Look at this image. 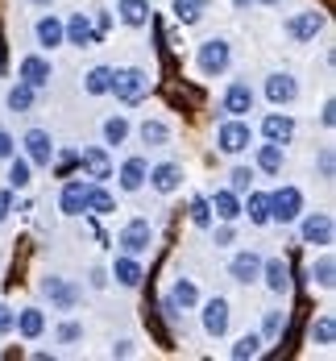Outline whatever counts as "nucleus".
Wrapping results in <instances>:
<instances>
[{"instance_id":"obj_1","label":"nucleus","mask_w":336,"mask_h":361,"mask_svg":"<svg viewBox=\"0 0 336 361\" xmlns=\"http://www.w3.org/2000/svg\"><path fill=\"white\" fill-rule=\"evenodd\" d=\"M108 96H116V104H125V109L142 104L149 96V71L146 67H120V71H112Z\"/></svg>"},{"instance_id":"obj_2","label":"nucleus","mask_w":336,"mask_h":361,"mask_svg":"<svg viewBox=\"0 0 336 361\" xmlns=\"http://www.w3.org/2000/svg\"><path fill=\"white\" fill-rule=\"evenodd\" d=\"M195 67L199 75H208V79H216L232 67V46H228V37H208V42H199L195 46Z\"/></svg>"},{"instance_id":"obj_3","label":"nucleus","mask_w":336,"mask_h":361,"mask_svg":"<svg viewBox=\"0 0 336 361\" xmlns=\"http://www.w3.org/2000/svg\"><path fill=\"white\" fill-rule=\"evenodd\" d=\"M249 145H254V129H249V121H241V116L220 121V129H216V149H220V154L237 158V154H245Z\"/></svg>"},{"instance_id":"obj_4","label":"nucleus","mask_w":336,"mask_h":361,"mask_svg":"<svg viewBox=\"0 0 336 361\" xmlns=\"http://www.w3.org/2000/svg\"><path fill=\"white\" fill-rule=\"evenodd\" d=\"M42 295H46V303H50L54 312H75L79 299H83V290L75 287L71 279H63V274H46V279H42Z\"/></svg>"},{"instance_id":"obj_5","label":"nucleus","mask_w":336,"mask_h":361,"mask_svg":"<svg viewBox=\"0 0 336 361\" xmlns=\"http://www.w3.org/2000/svg\"><path fill=\"white\" fill-rule=\"evenodd\" d=\"M303 216V191L299 187H278V191H270V220L274 224H295Z\"/></svg>"},{"instance_id":"obj_6","label":"nucleus","mask_w":336,"mask_h":361,"mask_svg":"<svg viewBox=\"0 0 336 361\" xmlns=\"http://www.w3.org/2000/svg\"><path fill=\"white\" fill-rule=\"evenodd\" d=\"M116 245H120V253H133V257H142V253L154 245V224H149L146 216H133L120 233H116Z\"/></svg>"},{"instance_id":"obj_7","label":"nucleus","mask_w":336,"mask_h":361,"mask_svg":"<svg viewBox=\"0 0 336 361\" xmlns=\"http://www.w3.org/2000/svg\"><path fill=\"white\" fill-rule=\"evenodd\" d=\"M254 104H258V92L249 87V79H232L220 96L224 116H245V112H254Z\"/></svg>"},{"instance_id":"obj_8","label":"nucleus","mask_w":336,"mask_h":361,"mask_svg":"<svg viewBox=\"0 0 336 361\" xmlns=\"http://www.w3.org/2000/svg\"><path fill=\"white\" fill-rule=\"evenodd\" d=\"M324 25H328V17L324 13H316V8H307V13H295L287 25H282V34L291 37V42H316V37L324 34Z\"/></svg>"},{"instance_id":"obj_9","label":"nucleus","mask_w":336,"mask_h":361,"mask_svg":"<svg viewBox=\"0 0 336 361\" xmlns=\"http://www.w3.org/2000/svg\"><path fill=\"white\" fill-rule=\"evenodd\" d=\"M266 100L274 104V109H287V104H295L299 100V79L291 71H274V75H266Z\"/></svg>"},{"instance_id":"obj_10","label":"nucleus","mask_w":336,"mask_h":361,"mask_svg":"<svg viewBox=\"0 0 336 361\" xmlns=\"http://www.w3.org/2000/svg\"><path fill=\"white\" fill-rule=\"evenodd\" d=\"M299 237H303V245H332V216L328 212H307V216H299Z\"/></svg>"},{"instance_id":"obj_11","label":"nucleus","mask_w":336,"mask_h":361,"mask_svg":"<svg viewBox=\"0 0 336 361\" xmlns=\"http://www.w3.org/2000/svg\"><path fill=\"white\" fill-rule=\"evenodd\" d=\"M228 320H232V312H228V299H220V295H212V299L199 307V324H204V332H208L212 341H220L224 332H228Z\"/></svg>"},{"instance_id":"obj_12","label":"nucleus","mask_w":336,"mask_h":361,"mask_svg":"<svg viewBox=\"0 0 336 361\" xmlns=\"http://www.w3.org/2000/svg\"><path fill=\"white\" fill-rule=\"evenodd\" d=\"M17 79L30 83L34 92H42V87H50V79H54V63L42 59V54H25V59L17 63Z\"/></svg>"},{"instance_id":"obj_13","label":"nucleus","mask_w":336,"mask_h":361,"mask_svg":"<svg viewBox=\"0 0 336 361\" xmlns=\"http://www.w3.org/2000/svg\"><path fill=\"white\" fill-rule=\"evenodd\" d=\"M261 283L270 295H291V262L287 257H261Z\"/></svg>"},{"instance_id":"obj_14","label":"nucleus","mask_w":336,"mask_h":361,"mask_svg":"<svg viewBox=\"0 0 336 361\" xmlns=\"http://www.w3.org/2000/svg\"><path fill=\"white\" fill-rule=\"evenodd\" d=\"M79 166H83V179H92V183L112 179V154L104 149V145H87V149H79Z\"/></svg>"},{"instance_id":"obj_15","label":"nucleus","mask_w":336,"mask_h":361,"mask_svg":"<svg viewBox=\"0 0 336 361\" xmlns=\"http://www.w3.org/2000/svg\"><path fill=\"white\" fill-rule=\"evenodd\" d=\"M21 149H25L30 166H50V162H54V137H50L46 129H30V133L21 137Z\"/></svg>"},{"instance_id":"obj_16","label":"nucleus","mask_w":336,"mask_h":361,"mask_svg":"<svg viewBox=\"0 0 336 361\" xmlns=\"http://www.w3.org/2000/svg\"><path fill=\"white\" fill-rule=\"evenodd\" d=\"M258 274H261V253L258 250L232 253V262H228V279H232V283L249 287V283H258Z\"/></svg>"},{"instance_id":"obj_17","label":"nucleus","mask_w":336,"mask_h":361,"mask_svg":"<svg viewBox=\"0 0 336 361\" xmlns=\"http://www.w3.org/2000/svg\"><path fill=\"white\" fill-rule=\"evenodd\" d=\"M58 212L63 216H83L87 212V179H67L58 191Z\"/></svg>"},{"instance_id":"obj_18","label":"nucleus","mask_w":336,"mask_h":361,"mask_svg":"<svg viewBox=\"0 0 336 361\" xmlns=\"http://www.w3.org/2000/svg\"><path fill=\"white\" fill-rule=\"evenodd\" d=\"M261 137L266 142H278V145H291V137H295V116L291 112H266L261 116Z\"/></svg>"},{"instance_id":"obj_19","label":"nucleus","mask_w":336,"mask_h":361,"mask_svg":"<svg viewBox=\"0 0 336 361\" xmlns=\"http://www.w3.org/2000/svg\"><path fill=\"white\" fill-rule=\"evenodd\" d=\"M63 37H67V46H100V37L92 30V17L87 13H71L67 21H63Z\"/></svg>"},{"instance_id":"obj_20","label":"nucleus","mask_w":336,"mask_h":361,"mask_svg":"<svg viewBox=\"0 0 336 361\" xmlns=\"http://www.w3.org/2000/svg\"><path fill=\"white\" fill-rule=\"evenodd\" d=\"M241 216H249V224H258V228L274 224V220H270V191L249 187V191L241 195Z\"/></svg>"},{"instance_id":"obj_21","label":"nucleus","mask_w":336,"mask_h":361,"mask_svg":"<svg viewBox=\"0 0 336 361\" xmlns=\"http://www.w3.org/2000/svg\"><path fill=\"white\" fill-rule=\"evenodd\" d=\"M146 183L158 191V195H175L179 183H183V166H179V162H158V166H149Z\"/></svg>"},{"instance_id":"obj_22","label":"nucleus","mask_w":336,"mask_h":361,"mask_svg":"<svg viewBox=\"0 0 336 361\" xmlns=\"http://www.w3.org/2000/svg\"><path fill=\"white\" fill-rule=\"evenodd\" d=\"M116 179H120V191H125V195L142 191L146 179H149V162H146V158H125V162H120V171H116Z\"/></svg>"},{"instance_id":"obj_23","label":"nucleus","mask_w":336,"mask_h":361,"mask_svg":"<svg viewBox=\"0 0 336 361\" xmlns=\"http://www.w3.org/2000/svg\"><path fill=\"white\" fill-rule=\"evenodd\" d=\"M208 208H212V220H241V195L232 187H220L216 195H208Z\"/></svg>"},{"instance_id":"obj_24","label":"nucleus","mask_w":336,"mask_h":361,"mask_svg":"<svg viewBox=\"0 0 336 361\" xmlns=\"http://www.w3.org/2000/svg\"><path fill=\"white\" fill-rule=\"evenodd\" d=\"M13 332H17L21 341H37V336L46 332V312H42V307H21V312L13 316Z\"/></svg>"},{"instance_id":"obj_25","label":"nucleus","mask_w":336,"mask_h":361,"mask_svg":"<svg viewBox=\"0 0 336 361\" xmlns=\"http://www.w3.org/2000/svg\"><path fill=\"white\" fill-rule=\"evenodd\" d=\"M34 37H37V46H46V50L67 46V37H63V17H54V13L37 17V21H34Z\"/></svg>"},{"instance_id":"obj_26","label":"nucleus","mask_w":336,"mask_h":361,"mask_svg":"<svg viewBox=\"0 0 336 361\" xmlns=\"http://www.w3.org/2000/svg\"><path fill=\"white\" fill-rule=\"evenodd\" d=\"M108 279H116L120 287H142V279H146V274H142V262H137L133 253H116Z\"/></svg>"},{"instance_id":"obj_27","label":"nucleus","mask_w":336,"mask_h":361,"mask_svg":"<svg viewBox=\"0 0 336 361\" xmlns=\"http://www.w3.org/2000/svg\"><path fill=\"white\" fill-rule=\"evenodd\" d=\"M149 0H116V17H120V25H129V30H146L149 25Z\"/></svg>"},{"instance_id":"obj_28","label":"nucleus","mask_w":336,"mask_h":361,"mask_svg":"<svg viewBox=\"0 0 336 361\" xmlns=\"http://www.w3.org/2000/svg\"><path fill=\"white\" fill-rule=\"evenodd\" d=\"M254 162H258V171H261V175H282V166H287V145H278V142L258 145Z\"/></svg>"},{"instance_id":"obj_29","label":"nucleus","mask_w":336,"mask_h":361,"mask_svg":"<svg viewBox=\"0 0 336 361\" xmlns=\"http://www.w3.org/2000/svg\"><path fill=\"white\" fill-rule=\"evenodd\" d=\"M87 212H92V216H112V212H116V195H112L104 183L87 179Z\"/></svg>"},{"instance_id":"obj_30","label":"nucleus","mask_w":336,"mask_h":361,"mask_svg":"<svg viewBox=\"0 0 336 361\" xmlns=\"http://www.w3.org/2000/svg\"><path fill=\"white\" fill-rule=\"evenodd\" d=\"M30 183H34L30 158H25V154H13V158H8V191H30Z\"/></svg>"},{"instance_id":"obj_31","label":"nucleus","mask_w":336,"mask_h":361,"mask_svg":"<svg viewBox=\"0 0 336 361\" xmlns=\"http://www.w3.org/2000/svg\"><path fill=\"white\" fill-rule=\"evenodd\" d=\"M137 137H142V145L158 149V145L170 142V125H166V121H158V116H146V121L137 125Z\"/></svg>"},{"instance_id":"obj_32","label":"nucleus","mask_w":336,"mask_h":361,"mask_svg":"<svg viewBox=\"0 0 336 361\" xmlns=\"http://www.w3.org/2000/svg\"><path fill=\"white\" fill-rule=\"evenodd\" d=\"M307 279H311V287H324V290H332V283H336V257H332V253H320V257L311 262V270H307Z\"/></svg>"},{"instance_id":"obj_33","label":"nucleus","mask_w":336,"mask_h":361,"mask_svg":"<svg viewBox=\"0 0 336 361\" xmlns=\"http://www.w3.org/2000/svg\"><path fill=\"white\" fill-rule=\"evenodd\" d=\"M100 133H104V145H125L129 142V133H133V125H129V116H108L104 125H100Z\"/></svg>"},{"instance_id":"obj_34","label":"nucleus","mask_w":336,"mask_h":361,"mask_svg":"<svg viewBox=\"0 0 336 361\" xmlns=\"http://www.w3.org/2000/svg\"><path fill=\"white\" fill-rule=\"evenodd\" d=\"M108 87H112V67H104V63L83 75V92L87 96H108Z\"/></svg>"},{"instance_id":"obj_35","label":"nucleus","mask_w":336,"mask_h":361,"mask_svg":"<svg viewBox=\"0 0 336 361\" xmlns=\"http://www.w3.org/2000/svg\"><path fill=\"white\" fill-rule=\"evenodd\" d=\"M34 100H37V92L30 87V83H21V79H17V83L8 87V96H4V104H8L13 112H30L34 109Z\"/></svg>"},{"instance_id":"obj_36","label":"nucleus","mask_w":336,"mask_h":361,"mask_svg":"<svg viewBox=\"0 0 336 361\" xmlns=\"http://www.w3.org/2000/svg\"><path fill=\"white\" fill-rule=\"evenodd\" d=\"M170 13H175V21H179V25H199V21H204V13H208V4H199V0H175V4H170Z\"/></svg>"},{"instance_id":"obj_37","label":"nucleus","mask_w":336,"mask_h":361,"mask_svg":"<svg viewBox=\"0 0 336 361\" xmlns=\"http://www.w3.org/2000/svg\"><path fill=\"white\" fill-rule=\"evenodd\" d=\"M170 299H175L183 312H191V307H199V287H195L191 279H175V287H170Z\"/></svg>"},{"instance_id":"obj_38","label":"nucleus","mask_w":336,"mask_h":361,"mask_svg":"<svg viewBox=\"0 0 336 361\" xmlns=\"http://www.w3.org/2000/svg\"><path fill=\"white\" fill-rule=\"evenodd\" d=\"M261 345H266V341H261L258 332H245V336H237V345H232V349H228V357H232V361L258 357V353H261Z\"/></svg>"},{"instance_id":"obj_39","label":"nucleus","mask_w":336,"mask_h":361,"mask_svg":"<svg viewBox=\"0 0 336 361\" xmlns=\"http://www.w3.org/2000/svg\"><path fill=\"white\" fill-rule=\"evenodd\" d=\"M311 345H336V316L311 320Z\"/></svg>"},{"instance_id":"obj_40","label":"nucleus","mask_w":336,"mask_h":361,"mask_svg":"<svg viewBox=\"0 0 336 361\" xmlns=\"http://www.w3.org/2000/svg\"><path fill=\"white\" fill-rule=\"evenodd\" d=\"M187 216H191V224H195V228H212V208H208V195H191Z\"/></svg>"},{"instance_id":"obj_41","label":"nucleus","mask_w":336,"mask_h":361,"mask_svg":"<svg viewBox=\"0 0 336 361\" xmlns=\"http://www.w3.org/2000/svg\"><path fill=\"white\" fill-rule=\"evenodd\" d=\"M287 328V312H266V320H261V341H278V332Z\"/></svg>"},{"instance_id":"obj_42","label":"nucleus","mask_w":336,"mask_h":361,"mask_svg":"<svg viewBox=\"0 0 336 361\" xmlns=\"http://www.w3.org/2000/svg\"><path fill=\"white\" fill-rule=\"evenodd\" d=\"M228 187H232L237 195H245V191L254 187V166H232V175H228Z\"/></svg>"},{"instance_id":"obj_43","label":"nucleus","mask_w":336,"mask_h":361,"mask_svg":"<svg viewBox=\"0 0 336 361\" xmlns=\"http://www.w3.org/2000/svg\"><path fill=\"white\" fill-rule=\"evenodd\" d=\"M54 336H58V345H79V341H83V324H79V320H63Z\"/></svg>"},{"instance_id":"obj_44","label":"nucleus","mask_w":336,"mask_h":361,"mask_svg":"<svg viewBox=\"0 0 336 361\" xmlns=\"http://www.w3.org/2000/svg\"><path fill=\"white\" fill-rule=\"evenodd\" d=\"M212 241H216V250H224V245H232V241H237L232 220H220V228H212Z\"/></svg>"},{"instance_id":"obj_45","label":"nucleus","mask_w":336,"mask_h":361,"mask_svg":"<svg viewBox=\"0 0 336 361\" xmlns=\"http://www.w3.org/2000/svg\"><path fill=\"white\" fill-rule=\"evenodd\" d=\"M320 175H324V179H332V175H336V154H332V145H324V149H320Z\"/></svg>"},{"instance_id":"obj_46","label":"nucleus","mask_w":336,"mask_h":361,"mask_svg":"<svg viewBox=\"0 0 336 361\" xmlns=\"http://www.w3.org/2000/svg\"><path fill=\"white\" fill-rule=\"evenodd\" d=\"M50 166H58V175H67V171H71V166H79V149H67V154H63V158H58V154H54V162H50Z\"/></svg>"},{"instance_id":"obj_47","label":"nucleus","mask_w":336,"mask_h":361,"mask_svg":"<svg viewBox=\"0 0 336 361\" xmlns=\"http://www.w3.org/2000/svg\"><path fill=\"white\" fill-rule=\"evenodd\" d=\"M13 154H17V137H13L8 129H0V162H8Z\"/></svg>"},{"instance_id":"obj_48","label":"nucleus","mask_w":336,"mask_h":361,"mask_svg":"<svg viewBox=\"0 0 336 361\" xmlns=\"http://www.w3.org/2000/svg\"><path fill=\"white\" fill-rule=\"evenodd\" d=\"M92 30H96V37L104 42V34L112 30V13H96V17H92Z\"/></svg>"},{"instance_id":"obj_49","label":"nucleus","mask_w":336,"mask_h":361,"mask_svg":"<svg viewBox=\"0 0 336 361\" xmlns=\"http://www.w3.org/2000/svg\"><path fill=\"white\" fill-rule=\"evenodd\" d=\"M162 320H166V324H170V328L179 324V303H175V299H170V295H166V299H162Z\"/></svg>"},{"instance_id":"obj_50","label":"nucleus","mask_w":336,"mask_h":361,"mask_svg":"<svg viewBox=\"0 0 336 361\" xmlns=\"http://www.w3.org/2000/svg\"><path fill=\"white\" fill-rule=\"evenodd\" d=\"M87 283H92V290H104V287H108V270H104V266H92Z\"/></svg>"},{"instance_id":"obj_51","label":"nucleus","mask_w":336,"mask_h":361,"mask_svg":"<svg viewBox=\"0 0 336 361\" xmlns=\"http://www.w3.org/2000/svg\"><path fill=\"white\" fill-rule=\"evenodd\" d=\"M13 316H17V312H13L8 303H0V336H8V332H13Z\"/></svg>"},{"instance_id":"obj_52","label":"nucleus","mask_w":336,"mask_h":361,"mask_svg":"<svg viewBox=\"0 0 336 361\" xmlns=\"http://www.w3.org/2000/svg\"><path fill=\"white\" fill-rule=\"evenodd\" d=\"M320 121H324V129H332V125H336V104H332V100L324 104V112H320Z\"/></svg>"},{"instance_id":"obj_53","label":"nucleus","mask_w":336,"mask_h":361,"mask_svg":"<svg viewBox=\"0 0 336 361\" xmlns=\"http://www.w3.org/2000/svg\"><path fill=\"white\" fill-rule=\"evenodd\" d=\"M8 212H13V195H8V191H0V224L8 220Z\"/></svg>"},{"instance_id":"obj_54","label":"nucleus","mask_w":336,"mask_h":361,"mask_svg":"<svg viewBox=\"0 0 336 361\" xmlns=\"http://www.w3.org/2000/svg\"><path fill=\"white\" fill-rule=\"evenodd\" d=\"M129 353H133V345H129V341H116V345H112V357H129Z\"/></svg>"},{"instance_id":"obj_55","label":"nucleus","mask_w":336,"mask_h":361,"mask_svg":"<svg viewBox=\"0 0 336 361\" xmlns=\"http://www.w3.org/2000/svg\"><path fill=\"white\" fill-rule=\"evenodd\" d=\"M232 8H241V13H245V8H254V0H232Z\"/></svg>"},{"instance_id":"obj_56","label":"nucleus","mask_w":336,"mask_h":361,"mask_svg":"<svg viewBox=\"0 0 336 361\" xmlns=\"http://www.w3.org/2000/svg\"><path fill=\"white\" fill-rule=\"evenodd\" d=\"M254 4H282V0H254Z\"/></svg>"},{"instance_id":"obj_57","label":"nucleus","mask_w":336,"mask_h":361,"mask_svg":"<svg viewBox=\"0 0 336 361\" xmlns=\"http://www.w3.org/2000/svg\"><path fill=\"white\" fill-rule=\"evenodd\" d=\"M199 4H212V0H199Z\"/></svg>"}]
</instances>
